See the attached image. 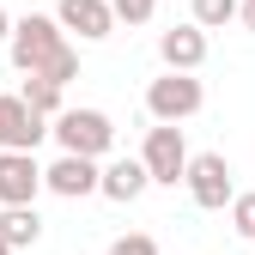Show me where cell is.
<instances>
[{
  "mask_svg": "<svg viewBox=\"0 0 255 255\" xmlns=\"http://www.w3.org/2000/svg\"><path fill=\"white\" fill-rule=\"evenodd\" d=\"M43 188V170L37 158L18 152V146H0V207H30Z\"/></svg>",
  "mask_w": 255,
  "mask_h": 255,
  "instance_id": "8992f818",
  "label": "cell"
},
{
  "mask_svg": "<svg viewBox=\"0 0 255 255\" xmlns=\"http://www.w3.org/2000/svg\"><path fill=\"white\" fill-rule=\"evenodd\" d=\"M201 104H207V91H201L195 73H176V67H170L164 79H152V85H146V110H152L158 122H188Z\"/></svg>",
  "mask_w": 255,
  "mask_h": 255,
  "instance_id": "7a4b0ae2",
  "label": "cell"
},
{
  "mask_svg": "<svg viewBox=\"0 0 255 255\" xmlns=\"http://www.w3.org/2000/svg\"><path fill=\"white\" fill-rule=\"evenodd\" d=\"M182 182H188V195H195V207H207V213L231 207V195H237V182H231V164H225V152H201V158H188Z\"/></svg>",
  "mask_w": 255,
  "mask_h": 255,
  "instance_id": "277c9868",
  "label": "cell"
},
{
  "mask_svg": "<svg viewBox=\"0 0 255 255\" xmlns=\"http://www.w3.org/2000/svg\"><path fill=\"white\" fill-rule=\"evenodd\" d=\"M0 255H12V243H6V237H0Z\"/></svg>",
  "mask_w": 255,
  "mask_h": 255,
  "instance_id": "44dd1931",
  "label": "cell"
},
{
  "mask_svg": "<svg viewBox=\"0 0 255 255\" xmlns=\"http://www.w3.org/2000/svg\"><path fill=\"white\" fill-rule=\"evenodd\" d=\"M43 188H55L61 201H79V195H98V158H79V152H61L55 164L43 170Z\"/></svg>",
  "mask_w": 255,
  "mask_h": 255,
  "instance_id": "52a82bcc",
  "label": "cell"
},
{
  "mask_svg": "<svg viewBox=\"0 0 255 255\" xmlns=\"http://www.w3.org/2000/svg\"><path fill=\"white\" fill-rule=\"evenodd\" d=\"M6 30H12V18H6V6H0V43H6Z\"/></svg>",
  "mask_w": 255,
  "mask_h": 255,
  "instance_id": "ffe728a7",
  "label": "cell"
},
{
  "mask_svg": "<svg viewBox=\"0 0 255 255\" xmlns=\"http://www.w3.org/2000/svg\"><path fill=\"white\" fill-rule=\"evenodd\" d=\"M55 24L61 30H79V43H98V37H110L116 12H110V0H61V6H55Z\"/></svg>",
  "mask_w": 255,
  "mask_h": 255,
  "instance_id": "9c48e42d",
  "label": "cell"
},
{
  "mask_svg": "<svg viewBox=\"0 0 255 255\" xmlns=\"http://www.w3.org/2000/svg\"><path fill=\"white\" fill-rule=\"evenodd\" d=\"M49 122H55L49 134L61 140V152H79V158H104V152L116 146V122H110L104 110H55Z\"/></svg>",
  "mask_w": 255,
  "mask_h": 255,
  "instance_id": "6da1fadb",
  "label": "cell"
},
{
  "mask_svg": "<svg viewBox=\"0 0 255 255\" xmlns=\"http://www.w3.org/2000/svg\"><path fill=\"white\" fill-rule=\"evenodd\" d=\"M158 55H164V67H176V73H195L207 61V30L201 24H170L164 37H158Z\"/></svg>",
  "mask_w": 255,
  "mask_h": 255,
  "instance_id": "30bf717a",
  "label": "cell"
},
{
  "mask_svg": "<svg viewBox=\"0 0 255 255\" xmlns=\"http://www.w3.org/2000/svg\"><path fill=\"white\" fill-rule=\"evenodd\" d=\"M237 12H243V24H249V30H255V0H249V6H237Z\"/></svg>",
  "mask_w": 255,
  "mask_h": 255,
  "instance_id": "d6986e66",
  "label": "cell"
},
{
  "mask_svg": "<svg viewBox=\"0 0 255 255\" xmlns=\"http://www.w3.org/2000/svg\"><path fill=\"white\" fill-rule=\"evenodd\" d=\"M18 98H24L30 110H37V116H55V110H61V85H55V79H43V73H30Z\"/></svg>",
  "mask_w": 255,
  "mask_h": 255,
  "instance_id": "4fadbf2b",
  "label": "cell"
},
{
  "mask_svg": "<svg viewBox=\"0 0 255 255\" xmlns=\"http://www.w3.org/2000/svg\"><path fill=\"white\" fill-rule=\"evenodd\" d=\"M37 73H43V79H55V85H67V79H79V55H73L67 43H61V49H55V55L43 61Z\"/></svg>",
  "mask_w": 255,
  "mask_h": 255,
  "instance_id": "5bb4252c",
  "label": "cell"
},
{
  "mask_svg": "<svg viewBox=\"0 0 255 255\" xmlns=\"http://www.w3.org/2000/svg\"><path fill=\"white\" fill-rule=\"evenodd\" d=\"M6 43H12V67H18V73H37L43 61L61 49V24L43 18V12H30V18H18V24L6 30Z\"/></svg>",
  "mask_w": 255,
  "mask_h": 255,
  "instance_id": "5b68a950",
  "label": "cell"
},
{
  "mask_svg": "<svg viewBox=\"0 0 255 255\" xmlns=\"http://www.w3.org/2000/svg\"><path fill=\"white\" fill-rule=\"evenodd\" d=\"M231 225H237V237L255 243V195H231Z\"/></svg>",
  "mask_w": 255,
  "mask_h": 255,
  "instance_id": "2e32d148",
  "label": "cell"
},
{
  "mask_svg": "<svg viewBox=\"0 0 255 255\" xmlns=\"http://www.w3.org/2000/svg\"><path fill=\"white\" fill-rule=\"evenodd\" d=\"M49 134V116H37L24 98H0V146L37 152V140Z\"/></svg>",
  "mask_w": 255,
  "mask_h": 255,
  "instance_id": "ba28073f",
  "label": "cell"
},
{
  "mask_svg": "<svg viewBox=\"0 0 255 255\" xmlns=\"http://www.w3.org/2000/svg\"><path fill=\"white\" fill-rule=\"evenodd\" d=\"M140 164H146V176H152V182H164V188H176V182H182V170H188V146H182V128H176V122H158L152 134H146Z\"/></svg>",
  "mask_w": 255,
  "mask_h": 255,
  "instance_id": "3957f363",
  "label": "cell"
},
{
  "mask_svg": "<svg viewBox=\"0 0 255 255\" xmlns=\"http://www.w3.org/2000/svg\"><path fill=\"white\" fill-rule=\"evenodd\" d=\"M237 18V0H195V24L201 30H219V24H231Z\"/></svg>",
  "mask_w": 255,
  "mask_h": 255,
  "instance_id": "9a60e30c",
  "label": "cell"
},
{
  "mask_svg": "<svg viewBox=\"0 0 255 255\" xmlns=\"http://www.w3.org/2000/svg\"><path fill=\"white\" fill-rule=\"evenodd\" d=\"M146 182H152V176H146L140 158H116L110 170H98V195H110V201L128 207V201H140V195H146Z\"/></svg>",
  "mask_w": 255,
  "mask_h": 255,
  "instance_id": "8fae6325",
  "label": "cell"
},
{
  "mask_svg": "<svg viewBox=\"0 0 255 255\" xmlns=\"http://www.w3.org/2000/svg\"><path fill=\"white\" fill-rule=\"evenodd\" d=\"M110 255H158V243H152L146 231H128V237H116V243H110Z\"/></svg>",
  "mask_w": 255,
  "mask_h": 255,
  "instance_id": "ac0fdd59",
  "label": "cell"
},
{
  "mask_svg": "<svg viewBox=\"0 0 255 255\" xmlns=\"http://www.w3.org/2000/svg\"><path fill=\"white\" fill-rule=\"evenodd\" d=\"M110 12L128 18V24H146V18L158 12V0H110Z\"/></svg>",
  "mask_w": 255,
  "mask_h": 255,
  "instance_id": "e0dca14e",
  "label": "cell"
},
{
  "mask_svg": "<svg viewBox=\"0 0 255 255\" xmlns=\"http://www.w3.org/2000/svg\"><path fill=\"white\" fill-rule=\"evenodd\" d=\"M0 237H6L12 249L37 243V237H43V219H37V207H6V213H0Z\"/></svg>",
  "mask_w": 255,
  "mask_h": 255,
  "instance_id": "7c38bea8",
  "label": "cell"
}]
</instances>
